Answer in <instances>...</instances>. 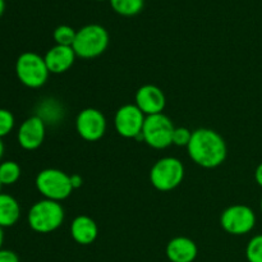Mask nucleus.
Here are the masks:
<instances>
[{"instance_id":"ddd939ff","label":"nucleus","mask_w":262,"mask_h":262,"mask_svg":"<svg viewBox=\"0 0 262 262\" xmlns=\"http://www.w3.org/2000/svg\"><path fill=\"white\" fill-rule=\"evenodd\" d=\"M77 55L72 46L55 45L45 54L43 59L50 73L60 74L69 71L74 64Z\"/></svg>"},{"instance_id":"b1692460","label":"nucleus","mask_w":262,"mask_h":262,"mask_svg":"<svg viewBox=\"0 0 262 262\" xmlns=\"http://www.w3.org/2000/svg\"><path fill=\"white\" fill-rule=\"evenodd\" d=\"M71 183H72V187H73V189L79 188V187L82 186L81 176H79V174H72V176H71Z\"/></svg>"},{"instance_id":"1a4fd4ad","label":"nucleus","mask_w":262,"mask_h":262,"mask_svg":"<svg viewBox=\"0 0 262 262\" xmlns=\"http://www.w3.org/2000/svg\"><path fill=\"white\" fill-rule=\"evenodd\" d=\"M146 115L137 107V105H123L115 113L114 125L118 135L124 138H136L142 133Z\"/></svg>"},{"instance_id":"f3484780","label":"nucleus","mask_w":262,"mask_h":262,"mask_svg":"<svg viewBox=\"0 0 262 262\" xmlns=\"http://www.w3.org/2000/svg\"><path fill=\"white\" fill-rule=\"evenodd\" d=\"M110 4L118 14L132 17L142 10L143 0H110Z\"/></svg>"},{"instance_id":"4468645a","label":"nucleus","mask_w":262,"mask_h":262,"mask_svg":"<svg viewBox=\"0 0 262 262\" xmlns=\"http://www.w3.org/2000/svg\"><path fill=\"white\" fill-rule=\"evenodd\" d=\"M199 255L197 245L187 237H176L166 246V257L170 262H193Z\"/></svg>"},{"instance_id":"a878e982","label":"nucleus","mask_w":262,"mask_h":262,"mask_svg":"<svg viewBox=\"0 0 262 262\" xmlns=\"http://www.w3.org/2000/svg\"><path fill=\"white\" fill-rule=\"evenodd\" d=\"M4 9H5V0H0V17H2V14L4 13Z\"/></svg>"},{"instance_id":"cd10ccee","label":"nucleus","mask_w":262,"mask_h":262,"mask_svg":"<svg viewBox=\"0 0 262 262\" xmlns=\"http://www.w3.org/2000/svg\"><path fill=\"white\" fill-rule=\"evenodd\" d=\"M3 154H4V143L2 142V138H0V159L3 158Z\"/></svg>"},{"instance_id":"5701e85b","label":"nucleus","mask_w":262,"mask_h":262,"mask_svg":"<svg viewBox=\"0 0 262 262\" xmlns=\"http://www.w3.org/2000/svg\"><path fill=\"white\" fill-rule=\"evenodd\" d=\"M0 262H19V257L10 250H0Z\"/></svg>"},{"instance_id":"aec40b11","label":"nucleus","mask_w":262,"mask_h":262,"mask_svg":"<svg viewBox=\"0 0 262 262\" xmlns=\"http://www.w3.org/2000/svg\"><path fill=\"white\" fill-rule=\"evenodd\" d=\"M248 262H262V234L255 235L246 248Z\"/></svg>"},{"instance_id":"39448f33","label":"nucleus","mask_w":262,"mask_h":262,"mask_svg":"<svg viewBox=\"0 0 262 262\" xmlns=\"http://www.w3.org/2000/svg\"><path fill=\"white\" fill-rule=\"evenodd\" d=\"M184 166L177 158H163L150 170V182L158 191L169 192L183 182Z\"/></svg>"},{"instance_id":"c85d7f7f","label":"nucleus","mask_w":262,"mask_h":262,"mask_svg":"<svg viewBox=\"0 0 262 262\" xmlns=\"http://www.w3.org/2000/svg\"><path fill=\"white\" fill-rule=\"evenodd\" d=\"M2 186H3V184H2V183H0V191H2Z\"/></svg>"},{"instance_id":"20e7f679","label":"nucleus","mask_w":262,"mask_h":262,"mask_svg":"<svg viewBox=\"0 0 262 262\" xmlns=\"http://www.w3.org/2000/svg\"><path fill=\"white\" fill-rule=\"evenodd\" d=\"M35 183L43 199L51 201H63L68 199L73 191L71 176L59 169H43L37 174Z\"/></svg>"},{"instance_id":"6ab92c4d","label":"nucleus","mask_w":262,"mask_h":262,"mask_svg":"<svg viewBox=\"0 0 262 262\" xmlns=\"http://www.w3.org/2000/svg\"><path fill=\"white\" fill-rule=\"evenodd\" d=\"M77 31H74L73 28L69 27V26H59L54 31V40H55L56 45L61 46H73L74 40H76Z\"/></svg>"},{"instance_id":"9b49d317","label":"nucleus","mask_w":262,"mask_h":262,"mask_svg":"<svg viewBox=\"0 0 262 262\" xmlns=\"http://www.w3.org/2000/svg\"><path fill=\"white\" fill-rule=\"evenodd\" d=\"M45 122L38 115L28 118L20 124L18 130V142L25 150H36L45 140Z\"/></svg>"},{"instance_id":"f03ea898","label":"nucleus","mask_w":262,"mask_h":262,"mask_svg":"<svg viewBox=\"0 0 262 262\" xmlns=\"http://www.w3.org/2000/svg\"><path fill=\"white\" fill-rule=\"evenodd\" d=\"M64 222V209L59 202L41 200L28 212V224L35 232L46 234L60 228Z\"/></svg>"},{"instance_id":"393cba45","label":"nucleus","mask_w":262,"mask_h":262,"mask_svg":"<svg viewBox=\"0 0 262 262\" xmlns=\"http://www.w3.org/2000/svg\"><path fill=\"white\" fill-rule=\"evenodd\" d=\"M255 179H256V182H257L258 186L262 187V163L257 166V168H256Z\"/></svg>"},{"instance_id":"423d86ee","label":"nucleus","mask_w":262,"mask_h":262,"mask_svg":"<svg viewBox=\"0 0 262 262\" xmlns=\"http://www.w3.org/2000/svg\"><path fill=\"white\" fill-rule=\"evenodd\" d=\"M15 73L18 79L30 89L43 86L50 74L43 56L36 53H23L15 63Z\"/></svg>"},{"instance_id":"bb28decb","label":"nucleus","mask_w":262,"mask_h":262,"mask_svg":"<svg viewBox=\"0 0 262 262\" xmlns=\"http://www.w3.org/2000/svg\"><path fill=\"white\" fill-rule=\"evenodd\" d=\"M3 241H4V233H3V228L0 227V250H2Z\"/></svg>"},{"instance_id":"f8f14e48","label":"nucleus","mask_w":262,"mask_h":262,"mask_svg":"<svg viewBox=\"0 0 262 262\" xmlns=\"http://www.w3.org/2000/svg\"><path fill=\"white\" fill-rule=\"evenodd\" d=\"M136 105L146 117L161 114L166 105L165 95L155 84H143L136 92Z\"/></svg>"},{"instance_id":"c756f323","label":"nucleus","mask_w":262,"mask_h":262,"mask_svg":"<svg viewBox=\"0 0 262 262\" xmlns=\"http://www.w3.org/2000/svg\"><path fill=\"white\" fill-rule=\"evenodd\" d=\"M261 211H262V199H261Z\"/></svg>"},{"instance_id":"412c9836","label":"nucleus","mask_w":262,"mask_h":262,"mask_svg":"<svg viewBox=\"0 0 262 262\" xmlns=\"http://www.w3.org/2000/svg\"><path fill=\"white\" fill-rule=\"evenodd\" d=\"M14 127V117L7 109H0V138L9 135Z\"/></svg>"},{"instance_id":"4be33fe9","label":"nucleus","mask_w":262,"mask_h":262,"mask_svg":"<svg viewBox=\"0 0 262 262\" xmlns=\"http://www.w3.org/2000/svg\"><path fill=\"white\" fill-rule=\"evenodd\" d=\"M192 133L188 128L178 127L174 129L173 133V145L179 146V147H187L188 143L191 142Z\"/></svg>"},{"instance_id":"2eb2a0df","label":"nucleus","mask_w":262,"mask_h":262,"mask_svg":"<svg viewBox=\"0 0 262 262\" xmlns=\"http://www.w3.org/2000/svg\"><path fill=\"white\" fill-rule=\"evenodd\" d=\"M71 235L74 242H77L78 245H91L99 235V228L94 219L87 215H79V216L74 217V220L72 222Z\"/></svg>"},{"instance_id":"dca6fc26","label":"nucleus","mask_w":262,"mask_h":262,"mask_svg":"<svg viewBox=\"0 0 262 262\" xmlns=\"http://www.w3.org/2000/svg\"><path fill=\"white\" fill-rule=\"evenodd\" d=\"M20 216L19 204L14 197L0 193V227H13Z\"/></svg>"},{"instance_id":"0eeeda50","label":"nucleus","mask_w":262,"mask_h":262,"mask_svg":"<svg viewBox=\"0 0 262 262\" xmlns=\"http://www.w3.org/2000/svg\"><path fill=\"white\" fill-rule=\"evenodd\" d=\"M176 127L166 115L155 114L146 117L142 135L143 142L150 147L163 150L173 145V133Z\"/></svg>"},{"instance_id":"a211bd4d","label":"nucleus","mask_w":262,"mask_h":262,"mask_svg":"<svg viewBox=\"0 0 262 262\" xmlns=\"http://www.w3.org/2000/svg\"><path fill=\"white\" fill-rule=\"evenodd\" d=\"M20 177V168L14 161H4L0 164V183L3 186L14 184Z\"/></svg>"},{"instance_id":"f257e3e1","label":"nucleus","mask_w":262,"mask_h":262,"mask_svg":"<svg viewBox=\"0 0 262 262\" xmlns=\"http://www.w3.org/2000/svg\"><path fill=\"white\" fill-rule=\"evenodd\" d=\"M188 155L197 165L206 169L222 165L227 159V143L224 138L209 128H200L192 133L187 146Z\"/></svg>"},{"instance_id":"7ed1b4c3","label":"nucleus","mask_w":262,"mask_h":262,"mask_svg":"<svg viewBox=\"0 0 262 262\" xmlns=\"http://www.w3.org/2000/svg\"><path fill=\"white\" fill-rule=\"evenodd\" d=\"M109 45V33L100 25H87L77 31L73 50L82 59H94L101 55Z\"/></svg>"},{"instance_id":"7c9ffc66","label":"nucleus","mask_w":262,"mask_h":262,"mask_svg":"<svg viewBox=\"0 0 262 262\" xmlns=\"http://www.w3.org/2000/svg\"><path fill=\"white\" fill-rule=\"evenodd\" d=\"M97 2H104V0H97Z\"/></svg>"},{"instance_id":"9d476101","label":"nucleus","mask_w":262,"mask_h":262,"mask_svg":"<svg viewBox=\"0 0 262 262\" xmlns=\"http://www.w3.org/2000/svg\"><path fill=\"white\" fill-rule=\"evenodd\" d=\"M76 129L84 141L95 142L104 137L106 132V119L100 110L87 107L77 115Z\"/></svg>"},{"instance_id":"6e6552de","label":"nucleus","mask_w":262,"mask_h":262,"mask_svg":"<svg viewBox=\"0 0 262 262\" xmlns=\"http://www.w3.org/2000/svg\"><path fill=\"white\" fill-rule=\"evenodd\" d=\"M220 224L229 234H247L255 227L256 215L253 210L246 205H232L223 211Z\"/></svg>"}]
</instances>
